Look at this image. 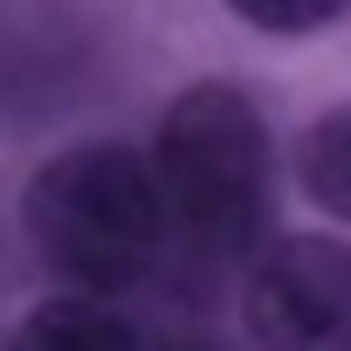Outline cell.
<instances>
[{
    "label": "cell",
    "instance_id": "1",
    "mask_svg": "<svg viewBox=\"0 0 351 351\" xmlns=\"http://www.w3.org/2000/svg\"><path fill=\"white\" fill-rule=\"evenodd\" d=\"M21 228L42 269L62 276L69 296L97 303L152 282L172 248L158 172L124 138H90L56 152L21 193Z\"/></svg>",
    "mask_w": 351,
    "mask_h": 351
},
{
    "label": "cell",
    "instance_id": "6",
    "mask_svg": "<svg viewBox=\"0 0 351 351\" xmlns=\"http://www.w3.org/2000/svg\"><path fill=\"white\" fill-rule=\"evenodd\" d=\"M228 8L248 28H262V35H317L324 21H337L351 8V0H228Z\"/></svg>",
    "mask_w": 351,
    "mask_h": 351
},
{
    "label": "cell",
    "instance_id": "2",
    "mask_svg": "<svg viewBox=\"0 0 351 351\" xmlns=\"http://www.w3.org/2000/svg\"><path fill=\"white\" fill-rule=\"evenodd\" d=\"M152 172L165 193L172 241H186L200 262H241L269 234L276 214V158H269V124L255 97L234 83H193L165 104Z\"/></svg>",
    "mask_w": 351,
    "mask_h": 351
},
{
    "label": "cell",
    "instance_id": "3",
    "mask_svg": "<svg viewBox=\"0 0 351 351\" xmlns=\"http://www.w3.org/2000/svg\"><path fill=\"white\" fill-rule=\"evenodd\" d=\"M241 324L255 351H351V241L296 234L248 269Z\"/></svg>",
    "mask_w": 351,
    "mask_h": 351
},
{
    "label": "cell",
    "instance_id": "7",
    "mask_svg": "<svg viewBox=\"0 0 351 351\" xmlns=\"http://www.w3.org/2000/svg\"><path fill=\"white\" fill-rule=\"evenodd\" d=\"M145 351H228L214 330H200V324H180V330H158V337H145Z\"/></svg>",
    "mask_w": 351,
    "mask_h": 351
},
{
    "label": "cell",
    "instance_id": "4",
    "mask_svg": "<svg viewBox=\"0 0 351 351\" xmlns=\"http://www.w3.org/2000/svg\"><path fill=\"white\" fill-rule=\"evenodd\" d=\"M0 351H145L138 324L117 310V303H97V296H49L35 303Z\"/></svg>",
    "mask_w": 351,
    "mask_h": 351
},
{
    "label": "cell",
    "instance_id": "5",
    "mask_svg": "<svg viewBox=\"0 0 351 351\" xmlns=\"http://www.w3.org/2000/svg\"><path fill=\"white\" fill-rule=\"evenodd\" d=\"M296 180H303V193H310L324 214L351 221V104L324 110V117L303 131V145H296Z\"/></svg>",
    "mask_w": 351,
    "mask_h": 351
}]
</instances>
